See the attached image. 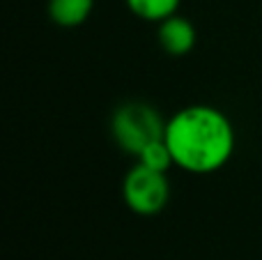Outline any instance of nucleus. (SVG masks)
<instances>
[{"label": "nucleus", "mask_w": 262, "mask_h": 260, "mask_svg": "<svg viewBox=\"0 0 262 260\" xmlns=\"http://www.w3.org/2000/svg\"><path fill=\"white\" fill-rule=\"evenodd\" d=\"M166 145L175 168L191 175H212L232 159L237 145L230 118L216 106L191 104L166 120Z\"/></svg>", "instance_id": "nucleus-1"}, {"label": "nucleus", "mask_w": 262, "mask_h": 260, "mask_svg": "<svg viewBox=\"0 0 262 260\" xmlns=\"http://www.w3.org/2000/svg\"><path fill=\"white\" fill-rule=\"evenodd\" d=\"M166 134L163 115L147 101H124L111 115V136L115 145L136 159L140 150Z\"/></svg>", "instance_id": "nucleus-2"}, {"label": "nucleus", "mask_w": 262, "mask_h": 260, "mask_svg": "<svg viewBox=\"0 0 262 260\" xmlns=\"http://www.w3.org/2000/svg\"><path fill=\"white\" fill-rule=\"evenodd\" d=\"M122 201L138 216H154L159 212H163L168 201H170V180H168V173L147 168V166L136 161L124 173Z\"/></svg>", "instance_id": "nucleus-3"}, {"label": "nucleus", "mask_w": 262, "mask_h": 260, "mask_svg": "<svg viewBox=\"0 0 262 260\" xmlns=\"http://www.w3.org/2000/svg\"><path fill=\"white\" fill-rule=\"evenodd\" d=\"M198 32L191 18L182 16V14H172L166 21L157 23V41L161 51H166L172 58H184L193 51Z\"/></svg>", "instance_id": "nucleus-4"}, {"label": "nucleus", "mask_w": 262, "mask_h": 260, "mask_svg": "<svg viewBox=\"0 0 262 260\" xmlns=\"http://www.w3.org/2000/svg\"><path fill=\"white\" fill-rule=\"evenodd\" d=\"M97 0H49L46 14L58 28H78L92 16Z\"/></svg>", "instance_id": "nucleus-5"}, {"label": "nucleus", "mask_w": 262, "mask_h": 260, "mask_svg": "<svg viewBox=\"0 0 262 260\" xmlns=\"http://www.w3.org/2000/svg\"><path fill=\"white\" fill-rule=\"evenodd\" d=\"M124 3L136 18L147 23H161L177 14L182 0H124Z\"/></svg>", "instance_id": "nucleus-6"}, {"label": "nucleus", "mask_w": 262, "mask_h": 260, "mask_svg": "<svg viewBox=\"0 0 262 260\" xmlns=\"http://www.w3.org/2000/svg\"><path fill=\"white\" fill-rule=\"evenodd\" d=\"M136 161H138V164H143V166H147V168L163 170V173H168V170L175 166L170 150H168V145H166V138L149 143L145 150H140V155L136 157Z\"/></svg>", "instance_id": "nucleus-7"}]
</instances>
